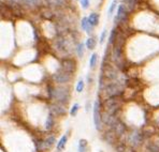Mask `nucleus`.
<instances>
[{
    "instance_id": "obj_13",
    "label": "nucleus",
    "mask_w": 159,
    "mask_h": 152,
    "mask_svg": "<svg viewBox=\"0 0 159 152\" xmlns=\"http://www.w3.org/2000/svg\"><path fill=\"white\" fill-rule=\"evenodd\" d=\"M19 3L28 9H34L40 6L41 3H43V0H19Z\"/></svg>"
},
{
    "instance_id": "obj_26",
    "label": "nucleus",
    "mask_w": 159,
    "mask_h": 152,
    "mask_svg": "<svg viewBox=\"0 0 159 152\" xmlns=\"http://www.w3.org/2000/svg\"><path fill=\"white\" fill-rule=\"evenodd\" d=\"M146 149L150 152H159V146L158 145H155V144L150 143L146 146Z\"/></svg>"
},
{
    "instance_id": "obj_15",
    "label": "nucleus",
    "mask_w": 159,
    "mask_h": 152,
    "mask_svg": "<svg viewBox=\"0 0 159 152\" xmlns=\"http://www.w3.org/2000/svg\"><path fill=\"white\" fill-rule=\"evenodd\" d=\"M55 125V120H54V115L53 114H51L47 116V119H46V122H45V129L47 131H51L52 129L54 127Z\"/></svg>"
},
{
    "instance_id": "obj_30",
    "label": "nucleus",
    "mask_w": 159,
    "mask_h": 152,
    "mask_svg": "<svg viewBox=\"0 0 159 152\" xmlns=\"http://www.w3.org/2000/svg\"><path fill=\"white\" fill-rule=\"evenodd\" d=\"M83 90H84V81H83V79H80V81H78V85H76V92L81 93Z\"/></svg>"
},
{
    "instance_id": "obj_2",
    "label": "nucleus",
    "mask_w": 159,
    "mask_h": 152,
    "mask_svg": "<svg viewBox=\"0 0 159 152\" xmlns=\"http://www.w3.org/2000/svg\"><path fill=\"white\" fill-rule=\"evenodd\" d=\"M53 100H55L57 103L67 105L70 101V91L66 87H56L54 88Z\"/></svg>"
},
{
    "instance_id": "obj_16",
    "label": "nucleus",
    "mask_w": 159,
    "mask_h": 152,
    "mask_svg": "<svg viewBox=\"0 0 159 152\" xmlns=\"http://www.w3.org/2000/svg\"><path fill=\"white\" fill-rule=\"evenodd\" d=\"M99 15L97 13H91V15L88 16V22H89V25H91L93 27L97 26L99 24Z\"/></svg>"
},
{
    "instance_id": "obj_25",
    "label": "nucleus",
    "mask_w": 159,
    "mask_h": 152,
    "mask_svg": "<svg viewBox=\"0 0 159 152\" xmlns=\"http://www.w3.org/2000/svg\"><path fill=\"white\" fill-rule=\"evenodd\" d=\"M76 54H78V56L80 58L84 56V44L83 43H78L76 45Z\"/></svg>"
},
{
    "instance_id": "obj_24",
    "label": "nucleus",
    "mask_w": 159,
    "mask_h": 152,
    "mask_svg": "<svg viewBox=\"0 0 159 152\" xmlns=\"http://www.w3.org/2000/svg\"><path fill=\"white\" fill-rule=\"evenodd\" d=\"M97 59H98V55H97L96 53H94L91 56V58H89V68L91 69L95 68V65H96L97 63Z\"/></svg>"
},
{
    "instance_id": "obj_5",
    "label": "nucleus",
    "mask_w": 159,
    "mask_h": 152,
    "mask_svg": "<svg viewBox=\"0 0 159 152\" xmlns=\"http://www.w3.org/2000/svg\"><path fill=\"white\" fill-rule=\"evenodd\" d=\"M52 78H53V81H55V83H57V84H60V85L68 84L69 81H71L72 74L60 68L59 70H57V71L52 75Z\"/></svg>"
},
{
    "instance_id": "obj_33",
    "label": "nucleus",
    "mask_w": 159,
    "mask_h": 152,
    "mask_svg": "<svg viewBox=\"0 0 159 152\" xmlns=\"http://www.w3.org/2000/svg\"><path fill=\"white\" fill-rule=\"evenodd\" d=\"M115 149H116V151H125L126 147H125V145H119V146L115 147Z\"/></svg>"
},
{
    "instance_id": "obj_11",
    "label": "nucleus",
    "mask_w": 159,
    "mask_h": 152,
    "mask_svg": "<svg viewBox=\"0 0 159 152\" xmlns=\"http://www.w3.org/2000/svg\"><path fill=\"white\" fill-rule=\"evenodd\" d=\"M43 4L51 9H63L67 6V0H43Z\"/></svg>"
},
{
    "instance_id": "obj_21",
    "label": "nucleus",
    "mask_w": 159,
    "mask_h": 152,
    "mask_svg": "<svg viewBox=\"0 0 159 152\" xmlns=\"http://www.w3.org/2000/svg\"><path fill=\"white\" fill-rule=\"evenodd\" d=\"M78 151H87V140L86 139H81L78 141Z\"/></svg>"
},
{
    "instance_id": "obj_6",
    "label": "nucleus",
    "mask_w": 159,
    "mask_h": 152,
    "mask_svg": "<svg viewBox=\"0 0 159 152\" xmlns=\"http://www.w3.org/2000/svg\"><path fill=\"white\" fill-rule=\"evenodd\" d=\"M94 122L97 131L102 130V118H101V109L99 101H96L94 104Z\"/></svg>"
},
{
    "instance_id": "obj_8",
    "label": "nucleus",
    "mask_w": 159,
    "mask_h": 152,
    "mask_svg": "<svg viewBox=\"0 0 159 152\" xmlns=\"http://www.w3.org/2000/svg\"><path fill=\"white\" fill-rule=\"evenodd\" d=\"M60 68L65 70V71L73 74L75 70H76V62L73 59H70V58H65L60 62Z\"/></svg>"
},
{
    "instance_id": "obj_32",
    "label": "nucleus",
    "mask_w": 159,
    "mask_h": 152,
    "mask_svg": "<svg viewBox=\"0 0 159 152\" xmlns=\"http://www.w3.org/2000/svg\"><path fill=\"white\" fill-rule=\"evenodd\" d=\"M106 29H103L102 33L100 35V40H99V43L100 44H103L104 40H106Z\"/></svg>"
},
{
    "instance_id": "obj_3",
    "label": "nucleus",
    "mask_w": 159,
    "mask_h": 152,
    "mask_svg": "<svg viewBox=\"0 0 159 152\" xmlns=\"http://www.w3.org/2000/svg\"><path fill=\"white\" fill-rule=\"evenodd\" d=\"M120 101H119L118 96H110L108 99L103 102V110L108 112L111 115H115L116 116V112L119 110L120 108Z\"/></svg>"
},
{
    "instance_id": "obj_12",
    "label": "nucleus",
    "mask_w": 159,
    "mask_h": 152,
    "mask_svg": "<svg viewBox=\"0 0 159 152\" xmlns=\"http://www.w3.org/2000/svg\"><path fill=\"white\" fill-rule=\"evenodd\" d=\"M110 129H111V130H112L113 132L117 135V137H120L122 135H124V134H125V131H126L125 124L119 121L118 119H117V120H116V121L114 122L111 127H110Z\"/></svg>"
},
{
    "instance_id": "obj_17",
    "label": "nucleus",
    "mask_w": 159,
    "mask_h": 152,
    "mask_svg": "<svg viewBox=\"0 0 159 152\" xmlns=\"http://www.w3.org/2000/svg\"><path fill=\"white\" fill-rule=\"evenodd\" d=\"M67 140H68V137H67V135H65V136H63L61 138H60V140L58 141V144H57V147H56L57 151H63V150L65 149L66 144H67Z\"/></svg>"
},
{
    "instance_id": "obj_34",
    "label": "nucleus",
    "mask_w": 159,
    "mask_h": 152,
    "mask_svg": "<svg viewBox=\"0 0 159 152\" xmlns=\"http://www.w3.org/2000/svg\"><path fill=\"white\" fill-rule=\"evenodd\" d=\"M11 4H15V3H19V0H8Z\"/></svg>"
},
{
    "instance_id": "obj_18",
    "label": "nucleus",
    "mask_w": 159,
    "mask_h": 152,
    "mask_svg": "<svg viewBox=\"0 0 159 152\" xmlns=\"http://www.w3.org/2000/svg\"><path fill=\"white\" fill-rule=\"evenodd\" d=\"M124 3H125L126 6H127V9L128 11H133L135 9V6H137V0H123Z\"/></svg>"
},
{
    "instance_id": "obj_9",
    "label": "nucleus",
    "mask_w": 159,
    "mask_h": 152,
    "mask_svg": "<svg viewBox=\"0 0 159 152\" xmlns=\"http://www.w3.org/2000/svg\"><path fill=\"white\" fill-rule=\"evenodd\" d=\"M142 139H143V133L141 134L139 132H132V133L129 134L127 141L131 147L135 148V147H138L140 145Z\"/></svg>"
},
{
    "instance_id": "obj_1",
    "label": "nucleus",
    "mask_w": 159,
    "mask_h": 152,
    "mask_svg": "<svg viewBox=\"0 0 159 152\" xmlns=\"http://www.w3.org/2000/svg\"><path fill=\"white\" fill-rule=\"evenodd\" d=\"M104 92L108 98L110 96H119L123 91V85L122 83L117 79L115 81H109V83L106 81V84H104Z\"/></svg>"
},
{
    "instance_id": "obj_7",
    "label": "nucleus",
    "mask_w": 159,
    "mask_h": 152,
    "mask_svg": "<svg viewBox=\"0 0 159 152\" xmlns=\"http://www.w3.org/2000/svg\"><path fill=\"white\" fill-rule=\"evenodd\" d=\"M127 16H128L127 6H125V4H119L118 9H117V13H116V16L114 17L115 25H119V24L125 23V21L127 19Z\"/></svg>"
},
{
    "instance_id": "obj_4",
    "label": "nucleus",
    "mask_w": 159,
    "mask_h": 152,
    "mask_svg": "<svg viewBox=\"0 0 159 152\" xmlns=\"http://www.w3.org/2000/svg\"><path fill=\"white\" fill-rule=\"evenodd\" d=\"M55 48L58 53L68 55L70 53V41L63 35L57 37V39L55 40Z\"/></svg>"
},
{
    "instance_id": "obj_19",
    "label": "nucleus",
    "mask_w": 159,
    "mask_h": 152,
    "mask_svg": "<svg viewBox=\"0 0 159 152\" xmlns=\"http://www.w3.org/2000/svg\"><path fill=\"white\" fill-rule=\"evenodd\" d=\"M55 143H56V138L54 136H48L46 138V139L44 140V146H45V148H52V147L55 145Z\"/></svg>"
},
{
    "instance_id": "obj_29",
    "label": "nucleus",
    "mask_w": 159,
    "mask_h": 152,
    "mask_svg": "<svg viewBox=\"0 0 159 152\" xmlns=\"http://www.w3.org/2000/svg\"><path fill=\"white\" fill-rule=\"evenodd\" d=\"M89 26V22H88V17H83L81 22V27L83 30H86Z\"/></svg>"
},
{
    "instance_id": "obj_28",
    "label": "nucleus",
    "mask_w": 159,
    "mask_h": 152,
    "mask_svg": "<svg viewBox=\"0 0 159 152\" xmlns=\"http://www.w3.org/2000/svg\"><path fill=\"white\" fill-rule=\"evenodd\" d=\"M78 108H80V105H78V103H75L74 105L72 106L71 110H70V115H71L72 117L76 116V114H78Z\"/></svg>"
},
{
    "instance_id": "obj_27",
    "label": "nucleus",
    "mask_w": 159,
    "mask_h": 152,
    "mask_svg": "<svg viewBox=\"0 0 159 152\" xmlns=\"http://www.w3.org/2000/svg\"><path fill=\"white\" fill-rule=\"evenodd\" d=\"M42 16L46 19H53L54 17H55V13H53L52 11H50V10H47V11H44V12L42 13Z\"/></svg>"
},
{
    "instance_id": "obj_14",
    "label": "nucleus",
    "mask_w": 159,
    "mask_h": 152,
    "mask_svg": "<svg viewBox=\"0 0 159 152\" xmlns=\"http://www.w3.org/2000/svg\"><path fill=\"white\" fill-rule=\"evenodd\" d=\"M103 138H104V140H106V143L113 144V143H115L116 138H117V135H116L112 130H110V131H106V133H104Z\"/></svg>"
},
{
    "instance_id": "obj_22",
    "label": "nucleus",
    "mask_w": 159,
    "mask_h": 152,
    "mask_svg": "<svg viewBox=\"0 0 159 152\" xmlns=\"http://www.w3.org/2000/svg\"><path fill=\"white\" fill-rule=\"evenodd\" d=\"M117 31H116V29H113L112 32H111V34H110L109 37V44L110 45H113L114 44V42H115L116 37H117Z\"/></svg>"
},
{
    "instance_id": "obj_35",
    "label": "nucleus",
    "mask_w": 159,
    "mask_h": 152,
    "mask_svg": "<svg viewBox=\"0 0 159 152\" xmlns=\"http://www.w3.org/2000/svg\"><path fill=\"white\" fill-rule=\"evenodd\" d=\"M158 144H159V139H158Z\"/></svg>"
},
{
    "instance_id": "obj_23",
    "label": "nucleus",
    "mask_w": 159,
    "mask_h": 152,
    "mask_svg": "<svg viewBox=\"0 0 159 152\" xmlns=\"http://www.w3.org/2000/svg\"><path fill=\"white\" fill-rule=\"evenodd\" d=\"M116 6H117V0H113L111 6H110L109 8V11H108V16H109V17H111V16L113 15V13H114V11H115L116 9Z\"/></svg>"
},
{
    "instance_id": "obj_31",
    "label": "nucleus",
    "mask_w": 159,
    "mask_h": 152,
    "mask_svg": "<svg viewBox=\"0 0 159 152\" xmlns=\"http://www.w3.org/2000/svg\"><path fill=\"white\" fill-rule=\"evenodd\" d=\"M80 2H81V6L83 9L84 10L88 9V6H89V0H80Z\"/></svg>"
},
{
    "instance_id": "obj_20",
    "label": "nucleus",
    "mask_w": 159,
    "mask_h": 152,
    "mask_svg": "<svg viewBox=\"0 0 159 152\" xmlns=\"http://www.w3.org/2000/svg\"><path fill=\"white\" fill-rule=\"evenodd\" d=\"M96 40H95V37H88L87 41H86V43H85V46H86V48H88V49H94L95 47H96Z\"/></svg>"
},
{
    "instance_id": "obj_10",
    "label": "nucleus",
    "mask_w": 159,
    "mask_h": 152,
    "mask_svg": "<svg viewBox=\"0 0 159 152\" xmlns=\"http://www.w3.org/2000/svg\"><path fill=\"white\" fill-rule=\"evenodd\" d=\"M50 112L53 114L54 116H56V117H61V116L66 115L67 110H66L65 105L56 102L55 104H52V105L50 106Z\"/></svg>"
}]
</instances>
